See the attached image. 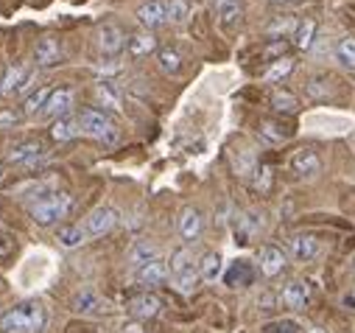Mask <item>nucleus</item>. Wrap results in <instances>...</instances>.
<instances>
[{
    "label": "nucleus",
    "instance_id": "nucleus-1",
    "mask_svg": "<svg viewBox=\"0 0 355 333\" xmlns=\"http://www.w3.org/2000/svg\"><path fill=\"white\" fill-rule=\"evenodd\" d=\"M45 325V308L40 302H23L9 308L0 316V330L3 333H26V330H42Z\"/></svg>",
    "mask_w": 355,
    "mask_h": 333
},
{
    "label": "nucleus",
    "instance_id": "nucleus-2",
    "mask_svg": "<svg viewBox=\"0 0 355 333\" xmlns=\"http://www.w3.org/2000/svg\"><path fill=\"white\" fill-rule=\"evenodd\" d=\"M70 207H73V199H70L67 194H62V191L45 194L42 199H37V202L31 205V219H34L40 227H51V224H56L59 219H64V216L70 213Z\"/></svg>",
    "mask_w": 355,
    "mask_h": 333
},
{
    "label": "nucleus",
    "instance_id": "nucleus-3",
    "mask_svg": "<svg viewBox=\"0 0 355 333\" xmlns=\"http://www.w3.org/2000/svg\"><path fill=\"white\" fill-rule=\"evenodd\" d=\"M168 269H171V278H173L176 289H180V291H185V294H191V291L196 289L199 278H202V275L196 272V264H193L191 249H176V253L171 255V264H168Z\"/></svg>",
    "mask_w": 355,
    "mask_h": 333
},
{
    "label": "nucleus",
    "instance_id": "nucleus-4",
    "mask_svg": "<svg viewBox=\"0 0 355 333\" xmlns=\"http://www.w3.org/2000/svg\"><path fill=\"white\" fill-rule=\"evenodd\" d=\"M78 126H81L84 135H90L93 140H101V143H107V146H112V143L118 140L115 123H112L104 112H98V110H81Z\"/></svg>",
    "mask_w": 355,
    "mask_h": 333
},
{
    "label": "nucleus",
    "instance_id": "nucleus-5",
    "mask_svg": "<svg viewBox=\"0 0 355 333\" xmlns=\"http://www.w3.org/2000/svg\"><path fill=\"white\" fill-rule=\"evenodd\" d=\"M34 85V65H15L0 78V96H20Z\"/></svg>",
    "mask_w": 355,
    "mask_h": 333
},
{
    "label": "nucleus",
    "instance_id": "nucleus-6",
    "mask_svg": "<svg viewBox=\"0 0 355 333\" xmlns=\"http://www.w3.org/2000/svg\"><path fill=\"white\" fill-rule=\"evenodd\" d=\"M288 165H291V171L300 180H311V177H316L322 171V160H319V154L313 148H297L291 154V162Z\"/></svg>",
    "mask_w": 355,
    "mask_h": 333
},
{
    "label": "nucleus",
    "instance_id": "nucleus-7",
    "mask_svg": "<svg viewBox=\"0 0 355 333\" xmlns=\"http://www.w3.org/2000/svg\"><path fill=\"white\" fill-rule=\"evenodd\" d=\"M115 224H118V210L104 205V207H96L90 216H87V221H84V230H87V235L98 238V235L110 232Z\"/></svg>",
    "mask_w": 355,
    "mask_h": 333
},
{
    "label": "nucleus",
    "instance_id": "nucleus-8",
    "mask_svg": "<svg viewBox=\"0 0 355 333\" xmlns=\"http://www.w3.org/2000/svg\"><path fill=\"white\" fill-rule=\"evenodd\" d=\"M288 253H291V258L297 264H311L322 253V246H319V241L313 235H294L288 241Z\"/></svg>",
    "mask_w": 355,
    "mask_h": 333
},
{
    "label": "nucleus",
    "instance_id": "nucleus-9",
    "mask_svg": "<svg viewBox=\"0 0 355 333\" xmlns=\"http://www.w3.org/2000/svg\"><path fill=\"white\" fill-rule=\"evenodd\" d=\"M137 20L143 28H159L168 23V6H165V0H146V3L137 9Z\"/></svg>",
    "mask_w": 355,
    "mask_h": 333
},
{
    "label": "nucleus",
    "instance_id": "nucleus-10",
    "mask_svg": "<svg viewBox=\"0 0 355 333\" xmlns=\"http://www.w3.org/2000/svg\"><path fill=\"white\" fill-rule=\"evenodd\" d=\"M257 261H260V272H263L266 278H277V275L286 269V253H283L280 246H275V244H266V246L260 249Z\"/></svg>",
    "mask_w": 355,
    "mask_h": 333
},
{
    "label": "nucleus",
    "instance_id": "nucleus-11",
    "mask_svg": "<svg viewBox=\"0 0 355 333\" xmlns=\"http://www.w3.org/2000/svg\"><path fill=\"white\" fill-rule=\"evenodd\" d=\"M126 45H129V40L118 26H101L98 28V51L104 56H118Z\"/></svg>",
    "mask_w": 355,
    "mask_h": 333
},
{
    "label": "nucleus",
    "instance_id": "nucleus-12",
    "mask_svg": "<svg viewBox=\"0 0 355 333\" xmlns=\"http://www.w3.org/2000/svg\"><path fill=\"white\" fill-rule=\"evenodd\" d=\"M42 157H45V146L40 140H26V143H20V146H15L9 151V162L12 165H34Z\"/></svg>",
    "mask_w": 355,
    "mask_h": 333
},
{
    "label": "nucleus",
    "instance_id": "nucleus-13",
    "mask_svg": "<svg viewBox=\"0 0 355 333\" xmlns=\"http://www.w3.org/2000/svg\"><path fill=\"white\" fill-rule=\"evenodd\" d=\"M159 308H162V300L157 294H148V291H143V294L129 300V314L135 319H151V316L159 314Z\"/></svg>",
    "mask_w": 355,
    "mask_h": 333
},
{
    "label": "nucleus",
    "instance_id": "nucleus-14",
    "mask_svg": "<svg viewBox=\"0 0 355 333\" xmlns=\"http://www.w3.org/2000/svg\"><path fill=\"white\" fill-rule=\"evenodd\" d=\"M252 280H254V269H252L249 261H232V264L227 266V272H224V283H227L230 289L252 286Z\"/></svg>",
    "mask_w": 355,
    "mask_h": 333
},
{
    "label": "nucleus",
    "instance_id": "nucleus-15",
    "mask_svg": "<svg viewBox=\"0 0 355 333\" xmlns=\"http://www.w3.org/2000/svg\"><path fill=\"white\" fill-rule=\"evenodd\" d=\"M283 302L288 308H294V311L308 308V302H311V286H308V280H291L283 289Z\"/></svg>",
    "mask_w": 355,
    "mask_h": 333
},
{
    "label": "nucleus",
    "instance_id": "nucleus-16",
    "mask_svg": "<svg viewBox=\"0 0 355 333\" xmlns=\"http://www.w3.org/2000/svg\"><path fill=\"white\" fill-rule=\"evenodd\" d=\"M34 59L40 67H51L56 62H62V45L56 37H42L37 42V51H34Z\"/></svg>",
    "mask_w": 355,
    "mask_h": 333
},
{
    "label": "nucleus",
    "instance_id": "nucleus-17",
    "mask_svg": "<svg viewBox=\"0 0 355 333\" xmlns=\"http://www.w3.org/2000/svg\"><path fill=\"white\" fill-rule=\"evenodd\" d=\"M70 107H73V93H70V90H53V96L48 99L42 115L59 121V118H64V115L70 112Z\"/></svg>",
    "mask_w": 355,
    "mask_h": 333
},
{
    "label": "nucleus",
    "instance_id": "nucleus-18",
    "mask_svg": "<svg viewBox=\"0 0 355 333\" xmlns=\"http://www.w3.org/2000/svg\"><path fill=\"white\" fill-rule=\"evenodd\" d=\"M154 261H159V249H157L151 241H137V244L129 249V264L137 266V269H143V266H148V264H154Z\"/></svg>",
    "mask_w": 355,
    "mask_h": 333
},
{
    "label": "nucleus",
    "instance_id": "nucleus-19",
    "mask_svg": "<svg viewBox=\"0 0 355 333\" xmlns=\"http://www.w3.org/2000/svg\"><path fill=\"white\" fill-rule=\"evenodd\" d=\"M202 224H205L202 221V213L196 207H185L182 216H180V235L185 241H196L202 235Z\"/></svg>",
    "mask_w": 355,
    "mask_h": 333
},
{
    "label": "nucleus",
    "instance_id": "nucleus-20",
    "mask_svg": "<svg viewBox=\"0 0 355 333\" xmlns=\"http://www.w3.org/2000/svg\"><path fill=\"white\" fill-rule=\"evenodd\" d=\"M73 308H76L78 314H98V311H104V300H101V294H98V291L84 289V291H78V294H76Z\"/></svg>",
    "mask_w": 355,
    "mask_h": 333
},
{
    "label": "nucleus",
    "instance_id": "nucleus-21",
    "mask_svg": "<svg viewBox=\"0 0 355 333\" xmlns=\"http://www.w3.org/2000/svg\"><path fill=\"white\" fill-rule=\"evenodd\" d=\"M168 275H171V269H168V264H162V261H154V264L137 269V280H140L143 286H159Z\"/></svg>",
    "mask_w": 355,
    "mask_h": 333
},
{
    "label": "nucleus",
    "instance_id": "nucleus-22",
    "mask_svg": "<svg viewBox=\"0 0 355 333\" xmlns=\"http://www.w3.org/2000/svg\"><path fill=\"white\" fill-rule=\"evenodd\" d=\"M78 132H81V126H78V118H73V115H64V118H59V121L53 123V129H51L53 140H59V143H64V140H73Z\"/></svg>",
    "mask_w": 355,
    "mask_h": 333
},
{
    "label": "nucleus",
    "instance_id": "nucleus-23",
    "mask_svg": "<svg viewBox=\"0 0 355 333\" xmlns=\"http://www.w3.org/2000/svg\"><path fill=\"white\" fill-rule=\"evenodd\" d=\"M51 96H53L51 87H42V90L31 93V96L26 99V104H23V112H26V115H42V110H45V104H48Z\"/></svg>",
    "mask_w": 355,
    "mask_h": 333
},
{
    "label": "nucleus",
    "instance_id": "nucleus-24",
    "mask_svg": "<svg viewBox=\"0 0 355 333\" xmlns=\"http://www.w3.org/2000/svg\"><path fill=\"white\" fill-rule=\"evenodd\" d=\"M59 244L62 246H67V249H73V246H78V244H84L87 241V230L84 227H78V224H67V227H62L59 230Z\"/></svg>",
    "mask_w": 355,
    "mask_h": 333
},
{
    "label": "nucleus",
    "instance_id": "nucleus-25",
    "mask_svg": "<svg viewBox=\"0 0 355 333\" xmlns=\"http://www.w3.org/2000/svg\"><path fill=\"white\" fill-rule=\"evenodd\" d=\"M157 62H159V70L168 73V76H176V73L182 70V59H180V53L171 51V48H162V51L157 53Z\"/></svg>",
    "mask_w": 355,
    "mask_h": 333
},
{
    "label": "nucleus",
    "instance_id": "nucleus-26",
    "mask_svg": "<svg viewBox=\"0 0 355 333\" xmlns=\"http://www.w3.org/2000/svg\"><path fill=\"white\" fill-rule=\"evenodd\" d=\"M126 48H129L132 56H146V53H151L157 48V40L151 34H135V37H129Z\"/></svg>",
    "mask_w": 355,
    "mask_h": 333
},
{
    "label": "nucleus",
    "instance_id": "nucleus-27",
    "mask_svg": "<svg viewBox=\"0 0 355 333\" xmlns=\"http://www.w3.org/2000/svg\"><path fill=\"white\" fill-rule=\"evenodd\" d=\"M199 275H202L205 280H216V278L221 275V255H218V253H207V255L202 258V264H199Z\"/></svg>",
    "mask_w": 355,
    "mask_h": 333
},
{
    "label": "nucleus",
    "instance_id": "nucleus-28",
    "mask_svg": "<svg viewBox=\"0 0 355 333\" xmlns=\"http://www.w3.org/2000/svg\"><path fill=\"white\" fill-rule=\"evenodd\" d=\"M96 99L110 110H121V96H118V90L110 85V81H101V85L96 87Z\"/></svg>",
    "mask_w": 355,
    "mask_h": 333
},
{
    "label": "nucleus",
    "instance_id": "nucleus-29",
    "mask_svg": "<svg viewBox=\"0 0 355 333\" xmlns=\"http://www.w3.org/2000/svg\"><path fill=\"white\" fill-rule=\"evenodd\" d=\"M165 6H168V20L171 23H185L188 15H191L188 0H165Z\"/></svg>",
    "mask_w": 355,
    "mask_h": 333
},
{
    "label": "nucleus",
    "instance_id": "nucleus-30",
    "mask_svg": "<svg viewBox=\"0 0 355 333\" xmlns=\"http://www.w3.org/2000/svg\"><path fill=\"white\" fill-rule=\"evenodd\" d=\"M272 107H275L277 112H297L300 101H297L291 93H286V90H275V93H272Z\"/></svg>",
    "mask_w": 355,
    "mask_h": 333
},
{
    "label": "nucleus",
    "instance_id": "nucleus-31",
    "mask_svg": "<svg viewBox=\"0 0 355 333\" xmlns=\"http://www.w3.org/2000/svg\"><path fill=\"white\" fill-rule=\"evenodd\" d=\"M336 59L344 65V67H349V70H355V40H341L338 42V48H336Z\"/></svg>",
    "mask_w": 355,
    "mask_h": 333
},
{
    "label": "nucleus",
    "instance_id": "nucleus-32",
    "mask_svg": "<svg viewBox=\"0 0 355 333\" xmlns=\"http://www.w3.org/2000/svg\"><path fill=\"white\" fill-rule=\"evenodd\" d=\"M291 59H277V62H272V67L269 70H266V81H280V78H286L288 73H291Z\"/></svg>",
    "mask_w": 355,
    "mask_h": 333
},
{
    "label": "nucleus",
    "instance_id": "nucleus-33",
    "mask_svg": "<svg viewBox=\"0 0 355 333\" xmlns=\"http://www.w3.org/2000/svg\"><path fill=\"white\" fill-rule=\"evenodd\" d=\"M313 34H316V23H311V20H305V23L300 26V31H297V37H294V42H297V48H300V51H308V48H311V42H313Z\"/></svg>",
    "mask_w": 355,
    "mask_h": 333
},
{
    "label": "nucleus",
    "instance_id": "nucleus-34",
    "mask_svg": "<svg viewBox=\"0 0 355 333\" xmlns=\"http://www.w3.org/2000/svg\"><path fill=\"white\" fill-rule=\"evenodd\" d=\"M263 333H300V322L294 319H275V322H266Z\"/></svg>",
    "mask_w": 355,
    "mask_h": 333
},
{
    "label": "nucleus",
    "instance_id": "nucleus-35",
    "mask_svg": "<svg viewBox=\"0 0 355 333\" xmlns=\"http://www.w3.org/2000/svg\"><path fill=\"white\" fill-rule=\"evenodd\" d=\"M218 15H221V23H224V26H235V23L241 20V6H238V0H235V3L221 6Z\"/></svg>",
    "mask_w": 355,
    "mask_h": 333
},
{
    "label": "nucleus",
    "instance_id": "nucleus-36",
    "mask_svg": "<svg viewBox=\"0 0 355 333\" xmlns=\"http://www.w3.org/2000/svg\"><path fill=\"white\" fill-rule=\"evenodd\" d=\"M272 180H275V177H272V169H266V165H260V169L254 171V185H257L260 191L269 188V185H272Z\"/></svg>",
    "mask_w": 355,
    "mask_h": 333
},
{
    "label": "nucleus",
    "instance_id": "nucleus-37",
    "mask_svg": "<svg viewBox=\"0 0 355 333\" xmlns=\"http://www.w3.org/2000/svg\"><path fill=\"white\" fill-rule=\"evenodd\" d=\"M17 121H20V112H15V110L0 112V126H15Z\"/></svg>",
    "mask_w": 355,
    "mask_h": 333
},
{
    "label": "nucleus",
    "instance_id": "nucleus-38",
    "mask_svg": "<svg viewBox=\"0 0 355 333\" xmlns=\"http://www.w3.org/2000/svg\"><path fill=\"white\" fill-rule=\"evenodd\" d=\"M213 3L221 9V6H227V3H235V0H213Z\"/></svg>",
    "mask_w": 355,
    "mask_h": 333
},
{
    "label": "nucleus",
    "instance_id": "nucleus-39",
    "mask_svg": "<svg viewBox=\"0 0 355 333\" xmlns=\"http://www.w3.org/2000/svg\"><path fill=\"white\" fill-rule=\"evenodd\" d=\"M0 177H3V162H0Z\"/></svg>",
    "mask_w": 355,
    "mask_h": 333
},
{
    "label": "nucleus",
    "instance_id": "nucleus-40",
    "mask_svg": "<svg viewBox=\"0 0 355 333\" xmlns=\"http://www.w3.org/2000/svg\"><path fill=\"white\" fill-rule=\"evenodd\" d=\"M272 3H286V0H272Z\"/></svg>",
    "mask_w": 355,
    "mask_h": 333
},
{
    "label": "nucleus",
    "instance_id": "nucleus-41",
    "mask_svg": "<svg viewBox=\"0 0 355 333\" xmlns=\"http://www.w3.org/2000/svg\"><path fill=\"white\" fill-rule=\"evenodd\" d=\"M311 333H324V330H311Z\"/></svg>",
    "mask_w": 355,
    "mask_h": 333
}]
</instances>
